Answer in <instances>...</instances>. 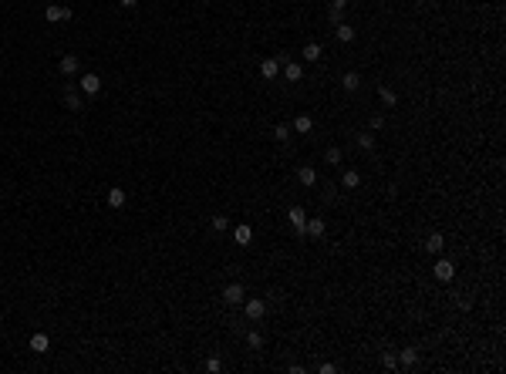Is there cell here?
Here are the masks:
<instances>
[{
  "instance_id": "cell-1",
  "label": "cell",
  "mask_w": 506,
  "mask_h": 374,
  "mask_svg": "<svg viewBox=\"0 0 506 374\" xmlns=\"http://www.w3.org/2000/svg\"><path fill=\"white\" fill-rule=\"evenodd\" d=\"M247 300V290H243V284H226V290H223V304H230V307H240Z\"/></svg>"
},
{
  "instance_id": "cell-2",
  "label": "cell",
  "mask_w": 506,
  "mask_h": 374,
  "mask_svg": "<svg viewBox=\"0 0 506 374\" xmlns=\"http://www.w3.org/2000/svg\"><path fill=\"white\" fill-rule=\"evenodd\" d=\"M243 314H247L250 320H260L263 314H267V300H260V297H250V300H243Z\"/></svg>"
},
{
  "instance_id": "cell-3",
  "label": "cell",
  "mask_w": 506,
  "mask_h": 374,
  "mask_svg": "<svg viewBox=\"0 0 506 374\" xmlns=\"http://www.w3.org/2000/svg\"><path fill=\"white\" fill-rule=\"evenodd\" d=\"M432 273H436V280H439V284H449L452 276H456V266H452L449 260H439L436 266H432Z\"/></svg>"
},
{
  "instance_id": "cell-4",
  "label": "cell",
  "mask_w": 506,
  "mask_h": 374,
  "mask_svg": "<svg viewBox=\"0 0 506 374\" xmlns=\"http://www.w3.org/2000/svg\"><path fill=\"white\" fill-rule=\"evenodd\" d=\"M287 219H291V226H294V233H297V236H304V226H307V213H304L301 206H294L291 213H287Z\"/></svg>"
},
{
  "instance_id": "cell-5",
  "label": "cell",
  "mask_w": 506,
  "mask_h": 374,
  "mask_svg": "<svg viewBox=\"0 0 506 374\" xmlns=\"http://www.w3.org/2000/svg\"><path fill=\"white\" fill-rule=\"evenodd\" d=\"M78 88H81V95H98V91H101V78H98V74H81Z\"/></svg>"
},
{
  "instance_id": "cell-6",
  "label": "cell",
  "mask_w": 506,
  "mask_h": 374,
  "mask_svg": "<svg viewBox=\"0 0 506 374\" xmlns=\"http://www.w3.org/2000/svg\"><path fill=\"white\" fill-rule=\"evenodd\" d=\"M44 17H47L51 24H57V21H71V11H67V7H61V4H47Z\"/></svg>"
},
{
  "instance_id": "cell-7",
  "label": "cell",
  "mask_w": 506,
  "mask_h": 374,
  "mask_svg": "<svg viewBox=\"0 0 506 374\" xmlns=\"http://www.w3.org/2000/svg\"><path fill=\"white\" fill-rule=\"evenodd\" d=\"M57 68H61V74H78V71H81V61H78V54H64V57H61V64H57Z\"/></svg>"
},
{
  "instance_id": "cell-8",
  "label": "cell",
  "mask_w": 506,
  "mask_h": 374,
  "mask_svg": "<svg viewBox=\"0 0 506 374\" xmlns=\"http://www.w3.org/2000/svg\"><path fill=\"white\" fill-rule=\"evenodd\" d=\"M304 236H324V219H321V216H311V219H307V226H304Z\"/></svg>"
},
{
  "instance_id": "cell-9",
  "label": "cell",
  "mask_w": 506,
  "mask_h": 374,
  "mask_svg": "<svg viewBox=\"0 0 506 374\" xmlns=\"http://www.w3.org/2000/svg\"><path fill=\"white\" fill-rule=\"evenodd\" d=\"M260 74H263L267 81H273L277 74H280V61H277V57H267V61L260 64Z\"/></svg>"
},
{
  "instance_id": "cell-10",
  "label": "cell",
  "mask_w": 506,
  "mask_h": 374,
  "mask_svg": "<svg viewBox=\"0 0 506 374\" xmlns=\"http://www.w3.org/2000/svg\"><path fill=\"white\" fill-rule=\"evenodd\" d=\"M311 128H314V122H311V115H297V118L291 122V132H297V135H307Z\"/></svg>"
},
{
  "instance_id": "cell-11",
  "label": "cell",
  "mask_w": 506,
  "mask_h": 374,
  "mask_svg": "<svg viewBox=\"0 0 506 374\" xmlns=\"http://www.w3.org/2000/svg\"><path fill=\"white\" fill-rule=\"evenodd\" d=\"M64 105L71 108V112H81V108H85V105H81V91L78 88H67L64 91Z\"/></svg>"
},
{
  "instance_id": "cell-12",
  "label": "cell",
  "mask_w": 506,
  "mask_h": 374,
  "mask_svg": "<svg viewBox=\"0 0 506 374\" xmlns=\"http://www.w3.org/2000/svg\"><path fill=\"white\" fill-rule=\"evenodd\" d=\"M283 78H287V81H301L304 78V68L297 64V61H283Z\"/></svg>"
},
{
  "instance_id": "cell-13",
  "label": "cell",
  "mask_w": 506,
  "mask_h": 374,
  "mask_svg": "<svg viewBox=\"0 0 506 374\" xmlns=\"http://www.w3.org/2000/svg\"><path fill=\"white\" fill-rule=\"evenodd\" d=\"M233 239L240 243V246H250V239H253V229H250L247 223H240V226L233 229Z\"/></svg>"
},
{
  "instance_id": "cell-14",
  "label": "cell",
  "mask_w": 506,
  "mask_h": 374,
  "mask_svg": "<svg viewBox=\"0 0 506 374\" xmlns=\"http://www.w3.org/2000/svg\"><path fill=\"white\" fill-rule=\"evenodd\" d=\"M47 347H51V337H47V334H34L31 337V351L34 354H44Z\"/></svg>"
},
{
  "instance_id": "cell-15",
  "label": "cell",
  "mask_w": 506,
  "mask_h": 374,
  "mask_svg": "<svg viewBox=\"0 0 506 374\" xmlns=\"http://www.w3.org/2000/svg\"><path fill=\"white\" fill-rule=\"evenodd\" d=\"M398 364H402V367H415V364H418V351H415V347H405V351L398 354Z\"/></svg>"
},
{
  "instance_id": "cell-16",
  "label": "cell",
  "mask_w": 506,
  "mask_h": 374,
  "mask_svg": "<svg viewBox=\"0 0 506 374\" xmlns=\"http://www.w3.org/2000/svg\"><path fill=\"white\" fill-rule=\"evenodd\" d=\"M297 182H301V185H314V182H317V172L311 169V165H301V169H297Z\"/></svg>"
},
{
  "instance_id": "cell-17",
  "label": "cell",
  "mask_w": 506,
  "mask_h": 374,
  "mask_svg": "<svg viewBox=\"0 0 506 374\" xmlns=\"http://www.w3.org/2000/svg\"><path fill=\"white\" fill-rule=\"evenodd\" d=\"M442 246H446V239H442V233H432V236L425 239V249H428V253H442Z\"/></svg>"
},
{
  "instance_id": "cell-18",
  "label": "cell",
  "mask_w": 506,
  "mask_h": 374,
  "mask_svg": "<svg viewBox=\"0 0 506 374\" xmlns=\"http://www.w3.org/2000/svg\"><path fill=\"white\" fill-rule=\"evenodd\" d=\"M108 206H112V209H122L125 206V189H108Z\"/></svg>"
},
{
  "instance_id": "cell-19",
  "label": "cell",
  "mask_w": 506,
  "mask_h": 374,
  "mask_svg": "<svg viewBox=\"0 0 506 374\" xmlns=\"http://www.w3.org/2000/svg\"><path fill=\"white\" fill-rule=\"evenodd\" d=\"M341 185H344V189H358V185H361V175H358L354 169L344 172V175H341Z\"/></svg>"
},
{
  "instance_id": "cell-20",
  "label": "cell",
  "mask_w": 506,
  "mask_h": 374,
  "mask_svg": "<svg viewBox=\"0 0 506 374\" xmlns=\"http://www.w3.org/2000/svg\"><path fill=\"white\" fill-rule=\"evenodd\" d=\"M337 41H341V44L354 41V27H351V24H337Z\"/></svg>"
},
{
  "instance_id": "cell-21",
  "label": "cell",
  "mask_w": 506,
  "mask_h": 374,
  "mask_svg": "<svg viewBox=\"0 0 506 374\" xmlns=\"http://www.w3.org/2000/svg\"><path fill=\"white\" fill-rule=\"evenodd\" d=\"M341 84H344V91H358V88H361V74H354V71H348V74H344V81H341Z\"/></svg>"
},
{
  "instance_id": "cell-22",
  "label": "cell",
  "mask_w": 506,
  "mask_h": 374,
  "mask_svg": "<svg viewBox=\"0 0 506 374\" xmlns=\"http://www.w3.org/2000/svg\"><path fill=\"white\" fill-rule=\"evenodd\" d=\"M321 54H324V51H321V44H314V41L304 47V61H321Z\"/></svg>"
},
{
  "instance_id": "cell-23",
  "label": "cell",
  "mask_w": 506,
  "mask_h": 374,
  "mask_svg": "<svg viewBox=\"0 0 506 374\" xmlns=\"http://www.w3.org/2000/svg\"><path fill=\"white\" fill-rule=\"evenodd\" d=\"M247 344L253 347V351H260V347H263V334H260V330H250V334H247Z\"/></svg>"
},
{
  "instance_id": "cell-24",
  "label": "cell",
  "mask_w": 506,
  "mask_h": 374,
  "mask_svg": "<svg viewBox=\"0 0 506 374\" xmlns=\"http://www.w3.org/2000/svg\"><path fill=\"white\" fill-rule=\"evenodd\" d=\"M273 138H277V142H287V138H291V125H273Z\"/></svg>"
},
{
  "instance_id": "cell-25",
  "label": "cell",
  "mask_w": 506,
  "mask_h": 374,
  "mask_svg": "<svg viewBox=\"0 0 506 374\" xmlns=\"http://www.w3.org/2000/svg\"><path fill=\"white\" fill-rule=\"evenodd\" d=\"M358 145L365 148V152H371V148H375V135H371V132H361V135H358Z\"/></svg>"
},
{
  "instance_id": "cell-26",
  "label": "cell",
  "mask_w": 506,
  "mask_h": 374,
  "mask_svg": "<svg viewBox=\"0 0 506 374\" xmlns=\"http://www.w3.org/2000/svg\"><path fill=\"white\" fill-rule=\"evenodd\" d=\"M378 98H382V102L388 105V108H392V105L398 102V98H395V91H392V88H378Z\"/></svg>"
},
{
  "instance_id": "cell-27",
  "label": "cell",
  "mask_w": 506,
  "mask_h": 374,
  "mask_svg": "<svg viewBox=\"0 0 506 374\" xmlns=\"http://www.w3.org/2000/svg\"><path fill=\"white\" fill-rule=\"evenodd\" d=\"M324 159H327V165H341V148H327Z\"/></svg>"
},
{
  "instance_id": "cell-28",
  "label": "cell",
  "mask_w": 506,
  "mask_h": 374,
  "mask_svg": "<svg viewBox=\"0 0 506 374\" xmlns=\"http://www.w3.org/2000/svg\"><path fill=\"white\" fill-rule=\"evenodd\" d=\"M209 226H213L216 233H223V229L230 226V219H226V216H213V223H209Z\"/></svg>"
},
{
  "instance_id": "cell-29",
  "label": "cell",
  "mask_w": 506,
  "mask_h": 374,
  "mask_svg": "<svg viewBox=\"0 0 506 374\" xmlns=\"http://www.w3.org/2000/svg\"><path fill=\"white\" fill-rule=\"evenodd\" d=\"M371 128H375V132H382V128H385V118H382V115H371Z\"/></svg>"
},
{
  "instance_id": "cell-30",
  "label": "cell",
  "mask_w": 506,
  "mask_h": 374,
  "mask_svg": "<svg viewBox=\"0 0 506 374\" xmlns=\"http://www.w3.org/2000/svg\"><path fill=\"white\" fill-rule=\"evenodd\" d=\"M382 361H385V367H395V364H398V354H392V351H388V354L382 357Z\"/></svg>"
},
{
  "instance_id": "cell-31",
  "label": "cell",
  "mask_w": 506,
  "mask_h": 374,
  "mask_svg": "<svg viewBox=\"0 0 506 374\" xmlns=\"http://www.w3.org/2000/svg\"><path fill=\"white\" fill-rule=\"evenodd\" d=\"M220 367H223V364H220V357H209V361H206V371H220Z\"/></svg>"
},
{
  "instance_id": "cell-32",
  "label": "cell",
  "mask_w": 506,
  "mask_h": 374,
  "mask_svg": "<svg viewBox=\"0 0 506 374\" xmlns=\"http://www.w3.org/2000/svg\"><path fill=\"white\" fill-rule=\"evenodd\" d=\"M341 11H344V7H331V21L334 24H341Z\"/></svg>"
},
{
  "instance_id": "cell-33",
  "label": "cell",
  "mask_w": 506,
  "mask_h": 374,
  "mask_svg": "<svg viewBox=\"0 0 506 374\" xmlns=\"http://www.w3.org/2000/svg\"><path fill=\"white\" fill-rule=\"evenodd\" d=\"M459 310H472V297H462V300H459Z\"/></svg>"
},
{
  "instance_id": "cell-34",
  "label": "cell",
  "mask_w": 506,
  "mask_h": 374,
  "mask_svg": "<svg viewBox=\"0 0 506 374\" xmlns=\"http://www.w3.org/2000/svg\"><path fill=\"white\" fill-rule=\"evenodd\" d=\"M118 4H122V7H135V4H138V0H118Z\"/></svg>"
},
{
  "instance_id": "cell-35",
  "label": "cell",
  "mask_w": 506,
  "mask_h": 374,
  "mask_svg": "<svg viewBox=\"0 0 506 374\" xmlns=\"http://www.w3.org/2000/svg\"><path fill=\"white\" fill-rule=\"evenodd\" d=\"M351 0H334V7H348Z\"/></svg>"
}]
</instances>
